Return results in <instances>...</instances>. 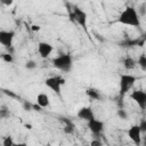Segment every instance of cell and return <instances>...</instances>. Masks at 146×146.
<instances>
[{
  "label": "cell",
  "mask_w": 146,
  "mask_h": 146,
  "mask_svg": "<svg viewBox=\"0 0 146 146\" xmlns=\"http://www.w3.org/2000/svg\"><path fill=\"white\" fill-rule=\"evenodd\" d=\"M117 22L123 25L128 26H133V27H139L140 26V18L138 10L132 7V6H127L119 15Z\"/></svg>",
  "instance_id": "cell-1"
},
{
  "label": "cell",
  "mask_w": 146,
  "mask_h": 146,
  "mask_svg": "<svg viewBox=\"0 0 146 146\" xmlns=\"http://www.w3.org/2000/svg\"><path fill=\"white\" fill-rule=\"evenodd\" d=\"M51 64L55 68L64 72V73H67L72 70V66H73V58H72V55L70 54H62L55 58L51 59Z\"/></svg>",
  "instance_id": "cell-2"
},
{
  "label": "cell",
  "mask_w": 146,
  "mask_h": 146,
  "mask_svg": "<svg viewBox=\"0 0 146 146\" xmlns=\"http://www.w3.org/2000/svg\"><path fill=\"white\" fill-rule=\"evenodd\" d=\"M137 81V76L128 73H123L120 75V81H119V95L121 98H123L133 87L135 82Z\"/></svg>",
  "instance_id": "cell-3"
},
{
  "label": "cell",
  "mask_w": 146,
  "mask_h": 146,
  "mask_svg": "<svg viewBox=\"0 0 146 146\" xmlns=\"http://www.w3.org/2000/svg\"><path fill=\"white\" fill-rule=\"evenodd\" d=\"M68 14H70V18L71 21L78 23L79 25H81L84 30H87V22H88V16L87 13L81 9L78 6H72L71 9H68Z\"/></svg>",
  "instance_id": "cell-4"
},
{
  "label": "cell",
  "mask_w": 146,
  "mask_h": 146,
  "mask_svg": "<svg viewBox=\"0 0 146 146\" xmlns=\"http://www.w3.org/2000/svg\"><path fill=\"white\" fill-rule=\"evenodd\" d=\"M44 83L50 90H52L55 94H57L59 96L60 92H62V87L65 84V79L60 75L49 76L44 80Z\"/></svg>",
  "instance_id": "cell-5"
},
{
  "label": "cell",
  "mask_w": 146,
  "mask_h": 146,
  "mask_svg": "<svg viewBox=\"0 0 146 146\" xmlns=\"http://www.w3.org/2000/svg\"><path fill=\"white\" fill-rule=\"evenodd\" d=\"M15 31L13 30H1L0 31V44L5 48L9 49L13 46L14 39H15Z\"/></svg>",
  "instance_id": "cell-6"
},
{
  "label": "cell",
  "mask_w": 146,
  "mask_h": 146,
  "mask_svg": "<svg viewBox=\"0 0 146 146\" xmlns=\"http://www.w3.org/2000/svg\"><path fill=\"white\" fill-rule=\"evenodd\" d=\"M127 135L130 138V140L136 145V146H140L141 144V131L138 127V124H133L131 125L128 130H127Z\"/></svg>",
  "instance_id": "cell-7"
},
{
  "label": "cell",
  "mask_w": 146,
  "mask_h": 146,
  "mask_svg": "<svg viewBox=\"0 0 146 146\" xmlns=\"http://www.w3.org/2000/svg\"><path fill=\"white\" fill-rule=\"evenodd\" d=\"M130 97L132 100L137 103V105L140 107V110H145L146 107V92L144 90H133L130 94Z\"/></svg>",
  "instance_id": "cell-8"
},
{
  "label": "cell",
  "mask_w": 146,
  "mask_h": 146,
  "mask_svg": "<svg viewBox=\"0 0 146 146\" xmlns=\"http://www.w3.org/2000/svg\"><path fill=\"white\" fill-rule=\"evenodd\" d=\"M76 116H78L79 119L83 120V121H87V122H89V121L96 119V117H95V113H94V111H92V108H91L90 106L80 107V108L78 110V112H76Z\"/></svg>",
  "instance_id": "cell-9"
},
{
  "label": "cell",
  "mask_w": 146,
  "mask_h": 146,
  "mask_svg": "<svg viewBox=\"0 0 146 146\" xmlns=\"http://www.w3.org/2000/svg\"><path fill=\"white\" fill-rule=\"evenodd\" d=\"M87 125H88V129L91 131L92 135L95 136H99L103 131H104V122L102 120H97V119H94L89 122H87Z\"/></svg>",
  "instance_id": "cell-10"
},
{
  "label": "cell",
  "mask_w": 146,
  "mask_h": 146,
  "mask_svg": "<svg viewBox=\"0 0 146 146\" xmlns=\"http://www.w3.org/2000/svg\"><path fill=\"white\" fill-rule=\"evenodd\" d=\"M52 50H54V47L49 42L41 41L38 43V54L40 55L41 58H48L51 55Z\"/></svg>",
  "instance_id": "cell-11"
},
{
  "label": "cell",
  "mask_w": 146,
  "mask_h": 146,
  "mask_svg": "<svg viewBox=\"0 0 146 146\" xmlns=\"http://www.w3.org/2000/svg\"><path fill=\"white\" fill-rule=\"evenodd\" d=\"M36 105H39L41 108L49 107V105H50L49 96H48L46 92H40V94H38V96H36Z\"/></svg>",
  "instance_id": "cell-12"
},
{
  "label": "cell",
  "mask_w": 146,
  "mask_h": 146,
  "mask_svg": "<svg viewBox=\"0 0 146 146\" xmlns=\"http://www.w3.org/2000/svg\"><path fill=\"white\" fill-rule=\"evenodd\" d=\"M60 121L64 123V133H67V135H71L74 132V124L72 123L71 120L66 119V117H62Z\"/></svg>",
  "instance_id": "cell-13"
},
{
  "label": "cell",
  "mask_w": 146,
  "mask_h": 146,
  "mask_svg": "<svg viewBox=\"0 0 146 146\" xmlns=\"http://www.w3.org/2000/svg\"><path fill=\"white\" fill-rule=\"evenodd\" d=\"M86 94H87V96H88L91 100H99V99L102 98L99 91L96 90V89H94V88H88V89L86 90Z\"/></svg>",
  "instance_id": "cell-14"
},
{
  "label": "cell",
  "mask_w": 146,
  "mask_h": 146,
  "mask_svg": "<svg viewBox=\"0 0 146 146\" xmlns=\"http://www.w3.org/2000/svg\"><path fill=\"white\" fill-rule=\"evenodd\" d=\"M123 66L125 70H133L135 66H136V60L132 58V57H125L124 60H123Z\"/></svg>",
  "instance_id": "cell-15"
},
{
  "label": "cell",
  "mask_w": 146,
  "mask_h": 146,
  "mask_svg": "<svg viewBox=\"0 0 146 146\" xmlns=\"http://www.w3.org/2000/svg\"><path fill=\"white\" fill-rule=\"evenodd\" d=\"M136 64H138L143 71H145V70H146V56H145V54L139 55V57H138V59H137Z\"/></svg>",
  "instance_id": "cell-16"
},
{
  "label": "cell",
  "mask_w": 146,
  "mask_h": 146,
  "mask_svg": "<svg viewBox=\"0 0 146 146\" xmlns=\"http://www.w3.org/2000/svg\"><path fill=\"white\" fill-rule=\"evenodd\" d=\"M10 116V111L8 110L7 106H0V119L5 120V119H8Z\"/></svg>",
  "instance_id": "cell-17"
},
{
  "label": "cell",
  "mask_w": 146,
  "mask_h": 146,
  "mask_svg": "<svg viewBox=\"0 0 146 146\" xmlns=\"http://www.w3.org/2000/svg\"><path fill=\"white\" fill-rule=\"evenodd\" d=\"M24 66H25L26 70H34V68H36L38 64H36L35 60H33V59H29V60L25 62V65H24Z\"/></svg>",
  "instance_id": "cell-18"
},
{
  "label": "cell",
  "mask_w": 146,
  "mask_h": 146,
  "mask_svg": "<svg viewBox=\"0 0 146 146\" xmlns=\"http://www.w3.org/2000/svg\"><path fill=\"white\" fill-rule=\"evenodd\" d=\"M14 138L11 136H6L2 139V146H13L14 145Z\"/></svg>",
  "instance_id": "cell-19"
},
{
  "label": "cell",
  "mask_w": 146,
  "mask_h": 146,
  "mask_svg": "<svg viewBox=\"0 0 146 146\" xmlns=\"http://www.w3.org/2000/svg\"><path fill=\"white\" fill-rule=\"evenodd\" d=\"M116 115L119 116V119H121V120H127L128 119V113H127V111L125 110H123V108H119L117 111H116Z\"/></svg>",
  "instance_id": "cell-20"
},
{
  "label": "cell",
  "mask_w": 146,
  "mask_h": 146,
  "mask_svg": "<svg viewBox=\"0 0 146 146\" xmlns=\"http://www.w3.org/2000/svg\"><path fill=\"white\" fill-rule=\"evenodd\" d=\"M1 58H2V60L6 62V63H13V62H14L13 55L9 54V52H5V54H2V55H1Z\"/></svg>",
  "instance_id": "cell-21"
},
{
  "label": "cell",
  "mask_w": 146,
  "mask_h": 146,
  "mask_svg": "<svg viewBox=\"0 0 146 146\" xmlns=\"http://www.w3.org/2000/svg\"><path fill=\"white\" fill-rule=\"evenodd\" d=\"M138 127H139V129H140V131H141V133H144V132H146V120H141L140 121V123L138 124Z\"/></svg>",
  "instance_id": "cell-22"
},
{
  "label": "cell",
  "mask_w": 146,
  "mask_h": 146,
  "mask_svg": "<svg viewBox=\"0 0 146 146\" xmlns=\"http://www.w3.org/2000/svg\"><path fill=\"white\" fill-rule=\"evenodd\" d=\"M23 108L25 110V111H32L33 110V104H31V103H29V102H24L23 103Z\"/></svg>",
  "instance_id": "cell-23"
},
{
  "label": "cell",
  "mask_w": 146,
  "mask_h": 146,
  "mask_svg": "<svg viewBox=\"0 0 146 146\" xmlns=\"http://www.w3.org/2000/svg\"><path fill=\"white\" fill-rule=\"evenodd\" d=\"M90 146H103V143L99 139H92L90 141Z\"/></svg>",
  "instance_id": "cell-24"
},
{
  "label": "cell",
  "mask_w": 146,
  "mask_h": 146,
  "mask_svg": "<svg viewBox=\"0 0 146 146\" xmlns=\"http://www.w3.org/2000/svg\"><path fill=\"white\" fill-rule=\"evenodd\" d=\"M31 30H32L33 32H39V31L41 30V27H40L39 25H32V26H31Z\"/></svg>",
  "instance_id": "cell-25"
},
{
  "label": "cell",
  "mask_w": 146,
  "mask_h": 146,
  "mask_svg": "<svg viewBox=\"0 0 146 146\" xmlns=\"http://www.w3.org/2000/svg\"><path fill=\"white\" fill-rule=\"evenodd\" d=\"M13 146H27L26 143H14Z\"/></svg>",
  "instance_id": "cell-26"
},
{
  "label": "cell",
  "mask_w": 146,
  "mask_h": 146,
  "mask_svg": "<svg viewBox=\"0 0 146 146\" xmlns=\"http://www.w3.org/2000/svg\"><path fill=\"white\" fill-rule=\"evenodd\" d=\"M33 110H35V111H38V112H40V111H41V107H40L39 105H36V104H33Z\"/></svg>",
  "instance_id": "cell-27"
},
{
  "label": "cell",
  "mask_w": 146,
  "mask_h": 146,
  "mask_svg": "<svg viewBox=\"0 0 146 146\" xmlns=\"http://www.w3.org/2000/svg\"><path fill=\"white\" fill-rule=\"evenodd\" d=\"M24 127H25L27 130H31V129H32V124H30V123H25Z\"/></svg>",
  "instance_id": "cell-28"
},
{
  "label": "cell",
  "mask_w": 146,
  "mask_h": 146,
  "mask_svg": "<svg viewBox=\"0 0 146 146\" xmlns=\"http://www.w3.org/2000/svg\"><path fill=\"white\" fill-rule=\"evenodd\" d=\"M5 5H7V6H9V5H11L13 3V1H9V2H3Z\"/></svg>",
  "instance_id": "cell-29"
},
{
  "label": "cell",
  "mask_w": 146,
  "mask_h": 146,
  "mask_svg": "<svg viewBox=\"0 0 146 146\" xmlns=\"http://www.w3.org/2000/svg\"><path fill=\"white\" fill-rule=\"evenodd\" d=\"M44 146H50V145H49V144H47V145H44Z\"/></svg>",
  "instance_id": "cell-30"
}]
</instances>
